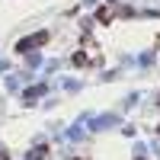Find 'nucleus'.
<instances>
[{"mask_svg":"<svg viewBox=\"0 0 160 160\" xmlns=\"http://www.w3.org/2000/svg\"><path fill=\"white\" fill-rule=\"evenodd\" d=\"M42 157H45V148H38L35 154H29V160H42Z\"/></svg>","mask_w":160,"mask_h":160,"instance_id":"nucleus-1","label":"nucleus"},{"mask_svg":"<svg viewBox=\"0 0 160 160\" xmlns=\"http://www.w3.org/2000/svg\"><path fill=\"white\" fill-rule=\"evenodd\" d=\"M0 160H10V154H7V151H3V148H0Z\"/></svg>","mask_w":160,"mask_h":160,"instance_id":"nucleus-2","label":"nucleus"}]
</instances>
